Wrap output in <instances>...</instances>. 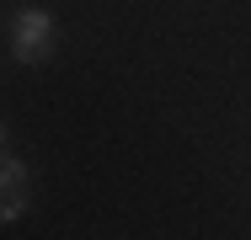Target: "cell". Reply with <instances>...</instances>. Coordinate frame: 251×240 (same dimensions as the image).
<instances>
[{"label":"cell","mask_w":251,"mask_h":240,"mask_svg":"<svg viewBox=\"0 0 251 240\" xmlns=\"http://www.w3.org/2000/svg\"><path fill=\"white\" fill-rule=\"evenodd\" d=\"M32 203V171L27 160H16L11 149L0 155V224H16Z\"/></svg>","instance_id":"2"},{"label":"cell","mask_w":251,"mask_h":240,"mask_svg":"<svg viewBox=\"0 0 251 240\" xmlns=\"http://www.w3.org/2000/svg\"><path fill=\"white\" fill-rule=\"evenodd\" d=\"M5 43H11V59L22 70H38L49 64L53 48H59V32H53V16L43 5H16L11 22H5Z\"/></svg>","instance_id":"1"},{"label":"cell","mask_w":251,"mask_h":240,"mask_svg":"<svg viewBox=\"0 0 251 240\" xmlns=\"http://www.w3.org/2000/svg\"><path fill=\"white\" fill-rule=\"evenodd\" d=\"M5 144H11V134H5V123H0V155H5Z\"/></svg>","instance_id":"3"}]
</instances>
